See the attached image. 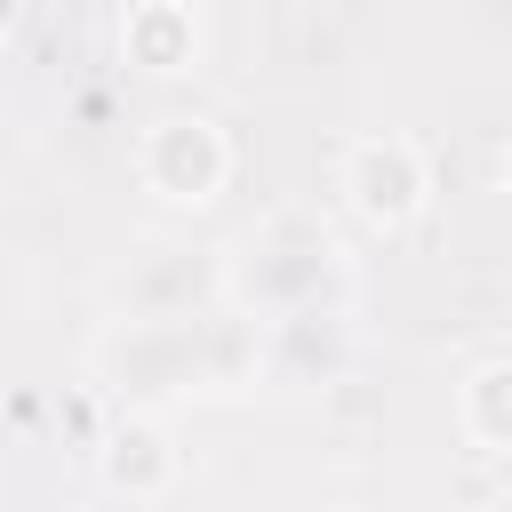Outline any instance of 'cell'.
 <instances>
[{"label": "cell", "instance_id": "6da1fadb", "mask_svg": "<svg viewBox=\"0 0 512 512\" xmlns=\"http://www.w3.org/2000/svg\"><path fill=\"white\" fill-rule=\"evenodd\" d=\"M264 376V320H248L240 304L208 312V320H120L96 344V384L128 408H168L192 392H232Z\"/></svg>", "mask_w": 512, "mask_h": 512}, {"label": "cell", "instance_id": "8992f818", "mask_svg": "<svg viewBox=\"0 0 512 512\" xmlns=\"http://www.w3.org/2000/svg\"><path fill=\"white\" fill-rule=\"evenodd\" d=\"M96 472H104L112 496H128V504H160V496L184 480V448H176V432H168L160 416L128 408V416H112V424L96 432Z\"/></svg>", "mask_w": 512, "mask_h": 512}, {"label": "cell", "instance_id": "ba28073f", "mask_svg": "<svg viewBox=\"0 0 512 512\" xmlns=\"http://www.w3.org/2000/svg\"><path fill=\"white\" fill-rule=\"evenodd\" d=\"M120 48H128V64H144V72H184V64L200 56V24H192L184 0H136L128 24H120Z\"/></svg>", "mask_w": 512, "mask_h": 512}, {"label": "cell", "instance_id": "3957f363", "mask_svg": "<svg viewBox=\"0 0 512 512\" xmlns=\"http://www.w3.org/2000/svg\"><path fill=\"white\" fill-rule=\"evenodd\" d=\"M120 320H208L232 304V264L216 248H184V240H152L128 264H112L104 280Z\"/></svg>", "mask_w": 512, "mask_h": 512}, {"label": "cell", "instance_id": "52a82bcc", "mask_svg": "<svg viewBox=\"0 0 512 512\" xmlns=\"http://www.w3.org/2000/svg\"><path fill=\"white\" fill-rule=\"evenodd\" d=\"M344 360V312H304L264 328V376L272 384H320Z\"/></svg>", "mask_w": 512, "mask_h": 512}, {"label": "cell", "instance_id": "5b68a950", "mask_svg": "<svg viewBox=\"0 0 512 512\" xmlns=\"http://www.w3.org/2000/svg\"><path fill=\"white\" fill-rule=\"evenodd\" d=\"M336 192L344 208L368 224V232H408L424 208H432V168H424V144L416 136H360L336 168Z\"/></svg>", "mask_w": 512, "mask_h": 512}, {"label": "cell", "instance_id": "277c9868", "mask_svg": "<svg viewBox=\"0 0 512 512\" xmlns=\"http://www.w3.org/2000/svg\"><path fill=\"white\" fill-rule=\"evenodd\" d=\"M136 176L168 208H208L232 184V136L208 112H160L144 128V144H136Z\"/></svg>", "mask_w": 512, "mask_h": 512}, {"label": "cell", "instance_id": "9c48e42d", "mask_svg": "<svg viewBox=\"0 0 512 512\" xmlns=\"http://www.w3.org/2000/svg\"><path fill=\"white\" fill-rule=\"evenodd\" d=\"M456 424H464V440H472V448L512 456V352H496V360L464 368V384H456Z\"/></svg>", "mask_w": 512, "mask_h": 512}, {"label": "cell", "instance_id": "30bf717a", "mask_svg": "<svg viewBox=\"0 0 512 512\" xmlns=\"http://www.w3.org/2000/svg\"><path fill=\"white\" fill-rule=\"evenodd\" d=\"M496 192H504V200H512V144H504V152H496Z\"/></svg>", "mask_w": 512, "mask_h": 512}, {"label": "cell", "instance_id": "7a4b0ae2", "mask_svg": "<svg viewBox=\"0 0 512 512\" xmlns=\"http://www.w3.org/2000/svg\"><path fill=\"white\" fill-rule=\"evenodd\" d=\"M232 264V304L248 320H304V312H344L352 304V264L344 240L320 216H272L256 224L240 248H224Z\"/></svg>", "mask_w": 512, "mask_h": 512}]
</instances>
